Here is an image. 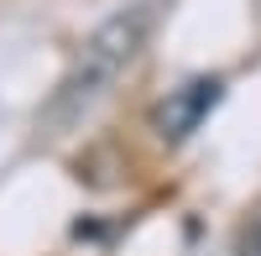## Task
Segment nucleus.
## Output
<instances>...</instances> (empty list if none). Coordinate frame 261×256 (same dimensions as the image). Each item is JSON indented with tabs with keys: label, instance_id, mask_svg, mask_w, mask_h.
<instances>
[{
	"label": "nucleus",
	"instance_id": "obj_1",
	"mask_svg": "<svg viewBox=\"0 0 261 256\" xmlns=\"http://www.w3.org/2000/svg\"><path fill=\"white\" fill-rule=\"evenodd\" d=\"M146 27H151V6H146V0H141V6L115 11L105 27H94V37L79 47L73 68H68V79H63V89H58L53 115L63 120V115L89 110V105H94V99H99V94L120 79V68L136 58V47L146 42Z\"/></svg>",
	"mask_w": 261,
	"mask_h": 256
},
{
	"label": "nucleus",
	"instance_id": "obj_2",
	"mask_svg": "<svg viewBox=\"0 0 261 256\" xmlns=\"http://www.w3.org/2000/svg\"><path fill=\"white\" fill-rule=\"evenodd\" d=\"M214 99H220V79H193V84H183V89H172L157 105V131L162 136H188L193 125L214 110Z\"/></svg>",
	"mask_w": 261,
	"mask_h": 256
},
{
	"label": "nucleus",
	"instance_id": "obj_3",
	"mask_svg": "<svg viewBox=\"0 0 261 256\" xmlns=\"http://www.w3.org/2000/svg\"><path fill=\"white\" fill-rule=\"evenodd\" d=\"M256 256H261V251H256Z\"/></svg>",
	"mask_w": 261,
	"mask_h": 256
}]
</instances>
